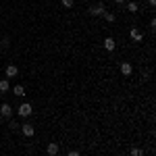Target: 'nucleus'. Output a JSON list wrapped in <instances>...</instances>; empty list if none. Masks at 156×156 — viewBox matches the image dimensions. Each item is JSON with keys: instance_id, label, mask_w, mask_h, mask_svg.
Returning a JSON list of instances; mask_svg holds the SVG:
<instances>
[{"instance_id": "f257e3e1", "label": "nucleus", "mask_w": 156, "mask_h": 156, "mask_svg": "<svg viewBox=\"0 0 156 156\" xmlns=\"http://www.w3.org/2000/svg\"><path fill=\"white\" fill-rule=\"evenodd\" d=\"M17 112H19V117H29V115H31V112H34V108H31V104H27V102H25V104H21V106L17 108Z\"/></svg>"}, {"instance_id": "f03ea898", "label": "nucleus", "mask_w": 156, "mask_h": 156, "mask_svg": "<svg viewBox=\"0 0 156 156\" xmlns=\"http://www.w3.org/2000/svg\"><path fill=\"white\" fill-rule=\"evenodd\" d=\"M21 131H23L25 137H31V135L36 133V129H34V125H31V123H25L23 127H21Z\"/></svg>"}, {"instance_id": "7ed1b4c3", "label": "nucleus", "mask_w": 156, "mask_h": 156, "mask_svg": "<svg viewBox=\"0 0 156 156\" xmlns=\"http://www.w3.org/2000/svg\"><path fill=\"white\" fill-rule=\"evenodd\" d=\"M4 75H6L9 79H12V77H17V75H19V69H17L15 65H9V67H6V71H4Z\"/></svg>"}, {"instance_id": "20e7f679", "label": "nucleus", "mask_w": 156, "mask_h": 156, "mask_svg": "<svg viewBox=\"0 0 156 156\" xmlns=\"http://www.w3.org/2000/svg\"><path fill=\"white\" fill-rule=\"evenodd\" d=\"M0 115H2V117H6V119H11V115H12L11 104H0Z\"/></svg>"}, {"instance_id": "39448f33", "label": "nucleus", "mask_w": 156, "mask_h": 156, "mask_svg": "<svg viewBox=\"0 0 156 156\" xmlns=\"http://www.w3.org/2000/svg\"><path fill=\"white\" fill-rule=\"evenodd\" d=\"M121 73H123L125 77H129V75L133 73V67L129 65V62H121Z\"/></svg>"}, {"instance_id": "423d86ee", "label": "nucleus", "mask_w": 156, "mask_h": 156, "mask_svg": "<svg viewBox=\"0 0 156 156\" xmlns=\"http://www.w3.org/2000/svg\"><path fill=\"white\" fill-rule=\"evenodd\" d=\"M129 36H131V40H133V42H142V40H144V36H142V31H140L137 27H133Z\"/></svg>"}, {"instance_id": "0eeeda50", "label": "nucleus", "mask_w": 156, "mask_h": 156, "mask_svg": "<svg viewBox=\"0 0 156 156\" xmlns=\"http://www.w3.org/2000/svg\"><path fill=\"white\" fill-rule=\"evenodd\" d=\"M104 11H106V9H104V4H96V6H90V15H102Z\"/></svg>"}, {"instance_id": "6e6552de", "label": "nucleus", "mask_w": 156, "mask_h": 156, "mask_svg": "<svg viewBox=\"0 0 156 156\" xmlns=\"http://www.w3.org/2000/svg\"><path fill=\"white\" fill-rule=\"evenodd\" d=\"M104 48H106L108 52H112V50L117 48V44H115V40H112V37H106V40H104Z\"/></svg>"}, {"instance_id": "1a4fd4ad", "label": "nucleus", "mask_w": 156, "mask_h": 156, "mask_svg": "<svg viewBox=\"0 0 156 156\" xmlns=\"http://www.w3.org/2000/svg\"><path fill=\"white\" fill-rule=\"evenodd\" d=\"M46 152H48V156H56L58 154V144H50L46 148Z\"/></svg>"}, {"instance_id": "9d476101", "label": "nucleus", "mask_w": 156, "mask_h": 156, "mask_svg": "<svg viewBox=\"0 0 156 156\" xmlns=\"http://www.w3.org/2000/svg\"><path fill=\"white\" fill-rule=\"evenodd\" d=\"M9 90H11V83H9V79H2V81H0V92H2V94H6Z\"/></svg>"}, {"instance_id": "9b49d317", "label": "nucleus", "mask_w": 156, "mask_h": 156, "mask_svg": "<svg viewBox=\"0 0 156 156\" xmlns=\"http://www.w3.org/2000/svg\"><path fill=\"white\" fill-rule=\"evenodd\" d=\"M127 11L129 12H137L140 11V4H137V2H129V4H127Z\"/></svg>"}, {"instance_id": "f8f14e48", "label": "nucleus", "mask_w": 156, "mask_h": 156, "mask_svg": "<svg viewBox=\"0 0 156 156\" xmlns=\"http://www.w3.org/2000/svg\"><path fill=\"white\" fill-rule=\"evenodd\" d=\"M12 92H15L17 96H25V87H23V85H15V87H12Z\"/></svg>"}, {"instance_id": "ddd939ff", "label": "nucleus", "mask_w": 156, "mask_h": 156, "mask_svg": "<svg viewBox=\"0 0 156 156\" xmlns=\"http://www.w3.org/2000/svg\"><path fill=\"white\" fill-rule=\"evenodd\" d=\"M102 15H104V19H106L108 23H112V21H115V15H112V12H106V11H104Z\"/></svg>"}, {"instance_id": "4468645a", "label": "nucleus", "mask_w": 156, "mask_h": 156, "mask_svg": "<svg viewBox=\"0 0 156 156\" xmlns=\"http://www.w3.org/2000/svg\"><path fill=\"white\" fill-rule=\"evenodd\" d=\"M73 2H75V0H60V4H62L65 9H71V6H73Z\"/></svg>"}, {"instance_id": "2eb2a0df", "label": "nucleus", "mask_w": 156, "mask_h": 156, "mask_svg": "<svg viewBox=\"0 0 156 156\" xmlns=\"http://www.w3.org/2000/svg\"><path fill=\"white\" fill-rule=\"evenodd\" d=\"M131 156H142V150H140V148H133V150H131Z\"/></svg>"}, {"instance_id": "dca6fc26", "label": "nucleus", "mask_w": 156, "mask_h": 156, "mask_svg": "<svg viewBox=\"0 0 156 156\" xmlns=\"http://www.w3.org/2000/svg\"><path fill=\"white\" fill-rule=\"evenodd\" d=\"M150 4H156V0H150Z\"/></svg>"}, {"instance_id": "f3484780", "label": "nucleus", "mask_w": 156, "mask_h": 156, "mask_svg": "<svg viewBox=\"0 0 156 156\" xmlns=\"http://www.w3.org/2000/svg\"><path fill=\"white\" fill-rule=\"evenodd\" d=\"M115 2H119V4H121V2H125V0H115Z\"/></svg>"}]
</instances>
